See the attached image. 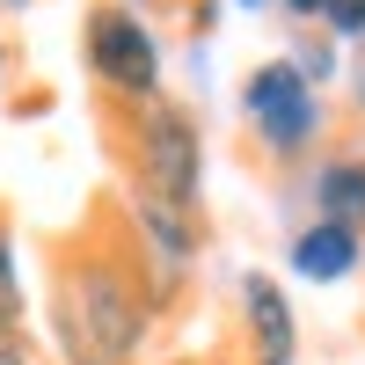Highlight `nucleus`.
I'll return each instance as SVG.
<instances>
[{
	"instance_id": "nucleus-7",
	"label": "nucleus",
	"mask_w": 365,
	"mask_h": 365,
	"mask_svg": "<svg viewBox=\"0 0 365 365\" xmlns=\"http://www.w3.org/2000/svg\"><path fill=\"white\" fill-rule=\"evenodd\" d=\"M285 256H292V278H307V285H336V278H351V270H358V234L314 220V227L292 234Z\"/></svg>"
},
{
	"instance_id": "nucleus-13",
	"label": "nucleus",
	"mask_w": 365,
	"mask_h": 365,
	"mask_svg": "<svg viewBox=\"0 0 365 365\" xmlns=\"http://www.w3.org/2000/svg\"><path fill=\"white\" fill-rule=\"evenodd\" d=\"M0 365H29V351H22V336H0Z\"/></svg>"
},
{
	"instance_id": "nucleus-5",
	"label": "nucleus",
	"mask_w": 365,
	"mask_h": 365,
	"mask_svg": "<svg viewBox=\"0 0 365 365\" xmlns=\"http://www.w3.org/2000/svg\"><path fill=\"white\" fill-rule=\"evenodd\" d=\"M132 234H139V249L154 256V307L182 285V270H190V256H197V212H182V205H161V197H146V190H132Z\"/></svg>"
},
{
	"instance_id": "nucleus-6",
	"label": "nucleus",
	"mask_w": 365,
	"mask_h": 365,
	"mask_svg": "<svg viewBox=\"0 0 365 365\" xmlns=\"http://www.w3.org/2000/svg\"><path fill=\"white\" fill-rule=\"evenodd\" d=\"M241 322H249V344L256 358H299V322H292V299L270 270H249L241 278Z\"/></svg>"
},
{
	"instance_id": "nucleus-15",
	"label": "nucleus",
	"mask_w": 365,
	"mask_h": 365,
	"mask_svg": "<svg viewBox=\"0 0 365 365\" xmlns=\"http://www.w3.org/2000/svg\"><path fill=\"white\" fill-rule=\"evenodd\" d=\"M256 365H299V358H256Z\"/></svg>"
},
{
	"instance_id": "nucleus-4",
	"label": "nucleus",
	"mask_w": 365,
	"mask_h": 365,
	"mask_svg": "<svg viewBox=\"0 0 365 365\" xmlns=\"http://www.w3.org/2000/svg\"><path fill=\"white\" fill-rule=\"evenodd\" d=\"M241 117L256 125V139L278 161H299L322 139V96L292 73V58H263V66L241 81Z\"/></svg>"
},
{
	"instance_id": "nucleus-11",
	"label": "nucleus",
	"mask_w": 365,
	"mask_h": 365,
	"mask_svg": "<svg viewBox=\"0 0 365 365\" xmlns=\"http://www.w3.org/2000/svg\"><path fill=\"white\" fill-rule=\"evenodd\" d=\"M329 37H365V0H329Z\"/></svg>"
},
{
	"instance_id": "nucleus-12",
	"label": "nucleus",
	"mask_w": 365,
	"mask_h": 365,
	"mask_svg": "<svg viewBox=\"0 0 365 365\" xmlns=\"http://www.w3.org/2000/svg\"><path fill=\"white\" fill-rule=\"evenodd\" d=\"M278 8L299 15V22H322V15H329V0H278Z\"/></svg>"
},
{
	"instance_id": "nucleus-17",
	"label": "nucleus",
	"mask_w": 365,
	"mask_h": 365,
	"mask_svg": "<svg viewBox=\"0 0 365 365\" xmlns=\"http://www.w3.org/2000/svg\"><path fill=\"white\" fill-rule=\"evenodd\" d=\"M175 365H190V358H175Z\"/></svg>"
},
{
	"instance_id": "nucleus-10",
	"label": "nucleus",
	"mask_w": 365,
	"mask_h": 365,
	"mask_svg": "<svg viewBox=\"0 0 365 365\" xmlns=\"http://www.w3.org/2000/svg\"><path fill=\"white\" fill-rule=\"evenodd\" d=\"M292 73H299V81H307L314 96H322V81L336 73V44H322V37H307V44L292 51Z\"/></svg>"
},
{
	"instance_id": "nucleus-14",
	"label": "nucleus",
	"mask_w": 365,
	"mask_h": 365,
	"mask_svg": "<svg viewBox=\"0 0 365 365\" xmlns=\"http://www.w3.org/2000/svg\"><path fill=\"white\" fill-rule=\"evenodd\" d=\"M8 66H15V58H8V44H0V96H8Z\"/></svg>"
},
{
	"instance_id": "nucleus-1",
	"label": "nucleus",
	"mask_w": 365,
	"mask_h": 365,
	"mask_svg": "<svg viewBox=\"0 0 365 365\" xmlns=\"http://www.w3.org/2000/svg\"><path fill=\"white\" fill-rule=\"evenodd\" d=\"M146 292L110 249H81L58 270V299H51V336L66 365H132L146 344Z\"/></svg>"
},
{
	"instance_id": "nucleus-8",
	"label": "nucleus",
	"mask_w": 365,
	"mask_h": 365,
	"mask_svg": "<svg viewBox=\"0 0 365 365\" xmlns=\"http://www.w3.org/2000/svg\"><path fill=\"white\" fill-rule=\"evenodd\" d=\"M314 212L329 227L365 234V154H336L314 168Z\"/></svg>"
},
{
	"instance_id": "nucleus-3",
	"label": "nucleus",
	"mask_w": 365,
	"mask_h": 365,
	"mask_svg": "<svg viewBox=\"0 0 365 365\" xmlns=\"http://www.w3.org/2000/svg\"><path fill=\"white\" fill-rule=\"evenodd\" d=\"M88 73H96L117 103H154L161 96V37L139 22V8H125V0H103V8H88Z\"/></svg>"
},
{
	"instance_id": "nucleus-9",
	"label": "nucleus",
	"mask_w": 365,
	"mask_h": 365,
	"mask_svg": "<svg viewBox=\"0 0 365 365\" xmlns=\"http://www.w3.org/2000/svg\"><path fill=\"white\" fill-rule=\"evenodd\" d=\"M22 329V263H15V234L0 227V336Z\"/></svg>"
},
{
	"instance_id": "nucleus-16",
	"label": "nucleus",
	"mask_w": 365,
	"mask_h": 365,
	"mask_svg": "<svg viewBox=\"0 0 365 365\" xmlns=\"http://www.w3.org/2000/svg\"><path fill=\"white\" fill-rule=\"evenodd\" d=\"M358 103H365V66H358Z\"/></svg>"
},
{
	"instance_id": "nucleus-2",
	"label": "nucleus",
	"mask_w": 365,
	"mask_h": 365,
	"mask_svg": "<svg viewBox=\"0 0 365 365\" xmlns=\"http://www.w3.org/2000/svg\"><path fill=\"white\" fill-rule=\"evenodd\" d=\"M132 190L161 197V205H182L197 212V190H205V132L182 103H139L132 110Z\"/></svg>"
}]
</instances>
